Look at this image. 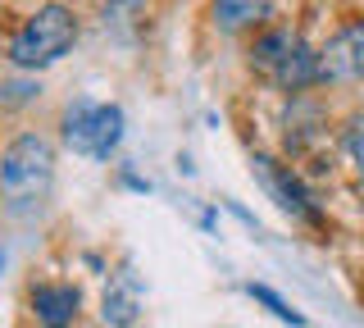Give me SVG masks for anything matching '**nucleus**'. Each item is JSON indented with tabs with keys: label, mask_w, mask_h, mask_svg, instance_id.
Listing matches in <instances>:
<instances>
[{
	"label": "nucleus",
	"mask_w": 364,
	"mask_h": 328,
	"mask_svg": "<svg viewBox=\"0 0 364 328\" xmlns=\"http://www.w3.org/2000/svg\"><path fill=\"white\" fill-rule=\"evenodd\" d=\"M50 183H55L50 142L37 137V132H23V137L9 142V151L0 155V196H5V206L14 214L37 210L50 196Z\"/></svg>",
	"instance_id": "1"
},
{
	"label": "nucleus",
	"mask_w": 364,
	"mask_h": 328,
	"mask_svg": "<svg viewBox=\"0 0 364 328\" xmlns=\"http://www.w3.org/2000/svg\"><path fill=\"white\" fill-rule=\"evenodd\" d=\"M250 64L282 92H301V87L318 83V51H310L305 37L291 28H269L264 37H255Z\"/></svg>",
	"instance_id": "2"
},
{
	"label": "nucleus",
	"mask_w": 364,
	"mask_h": 328,
	"mask_svg": "<svg viewBox=\"0 0 364 328\" xmlns=\"http://www.w3.org/2000/svg\"><path fill=\"white\" fill-rule=\"evenodd\" d=\"M77 41V18L68 5H41L37 14L28 18L14 41H9V60L18 64V69H46V64L64 60L68 51H73Z\"/></svg>",
	"instance_id": "3"
},
{
	"label": "nucleus",
	"mask_w": 364,
	"mask_h": 328,
	"mask_svg": "<svg viewBox=\"0 0 364 328\" xmlns=\"http://www.w3.org/2000/svg\"><path fill=\"white\" fill-rule=\"evenodd\" d=\"M64 142L87 160H109L123 142V110L100 100H73L64 110Z\"/></svg>",
	"instance_id": "4"
},
{
	"label": "nucleus",
	"mask_w": 364,
	"mask_h": 328,
	"mask_svg": "<svg viewBox=\"0 0 364 328\" xmlns=\"http://www.w3.org/2000/svg\"><path fill=\"white\" fill-rule=\"evenodd\" d=\"M318 83H364V23L341 28L318 51Z\"/></svg>",
	"instance_id": "5"
},
{
	"label": "nucleus",
	"mask_w": 364,
	"mask_h": 328,
	"mask_svg": "<svg viewBox=\"0 0 364 328\" xmlns=\"http://www.w3.org/2000/svg\"><path fill=\"white\" fill-rule=\"evenodd\" d=\"M255 174L264 178V187L278 196V206L282 210H291V214H301V219H314V206H310V196L301 191V183H296V174H287L282 164H273V160H264L259 155L255 160Z\"/></svg>",
	"instance_id": "6"
},
{
	"label": "nucleus",
	"mask_w": 364,
	"mask_h": 328,
	"mask_svg": "<svg viewBox=\"0 0 364 328\" xmlns=\"http://www.w3.org/2000/svg\"><path fill=\"white\" fill-rule=\"evenodd\" d=\"M32 310H37L41 328H68L77 314V287L68 282H46V287L32 292Z\"/></svg>",
	"instance_id": "7"
},
{
	"label": "nucleus",
	"mask_w": 364,
	"mask_h": 328,
	"mask_svg": "<svg viewBox=\"0 0 364 328\" xmlns=\"http://www.w3.org/2000/svg\"><path fill=\"white\" fill-rule=\"evenodd\" d=\"M136 305H141V297H136V282L128 278V274H119L105 287V324H114V328H128L132 319H136Z\"/></svg>",
	"instance_id": "8"
},
{
	"label": "nucleus",
	"mask_w": 364,
	"mask_h": 328,
	"mask_svg": "<svg viewBox=\"0 0 364 328\" xmlns=\"http://www.w3.org/2000/svg\"><path fill=\"white\" fill-rule=\"evenodd\" d=\"M273 0H214V23L223 32H242V28H255L259 18L269 14Z\"/></svg>",
	"instance_id": "9"
},
{
	"label": "nucleus",
	"mask_w": 364,
	"mask_h": 328,
	"mask_svg": "<svg viewBox=\"0 0 364 328\" xmlns=\"http://www.w3.org/2000/svg\"><path fill=\"white\" fill-rule=\"evenodd\" d=\"M246 292H250V297H255V301H264V305H269V310H273V314H278V319H282V324H296V328H305V319H301V314H296V310H291V305H287V301H282V297H278V292H269V287H259V282H250V287H246Z\"/></svg>",
	"instance_id": "10"
},
{
	"label": "nucleus",
	"mask_w": 364,
	"mask_h": 328,
	"mask_svg": "<svg viewBox=\"0 0 364 328\" xmlns=\"http://www.w3.org/2000/svg\"><path fill=\"white\" fill-rule=\"evenodd\" d=\"M346 151H350V160H355L360 178H364V119H350V128H346Z\"/></svg>",
	"instance_id": "11"
},
{
	"label": "nucleus",
	"mask_w": 364,
	"mask_h": 328,
	"mask_svg": "<svg viewBox=\"0 0 364 328\" xmlns=\"http://www.w3.org/2000/svg\"><path fill=\"white\" fill-rule=\"evenodd\" d=\"M0 269H5V255H0Z\"/></svg>",
	"instance_id": "12"
}]
</instances>
